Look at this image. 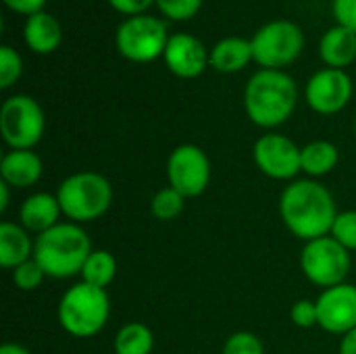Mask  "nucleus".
<instances>
[{"mask_svg":"<svg viewBox=\"0 0 356 354\" xmlns=\"http://www.w3.org/2000/svg\"><path fill=\"white\" fill-rule=\"evenodd\" d=\"M298 104V86L277 69L257 71L244 88V111L248 119L263 127L273 129L286 123Z\"/></svg>","mask_w":356,"mask_h":354,"instance_id":"obj_2","label":"nucleus"},{"mask_svg":"<svg viewBox=\"0 0 356 354\" xmlns=\"http://www.w3.org/2000/svg\"><path fill=\"white\" fill-rule=\"evenodd\" d=\"M33 244L31 234L21 225L13 221L0 223V265L2 269L13 271L21 263L33 259Z\"/></svg>","mask_w":356,"mask_h":354,"instance_id":"obj_19","label":"nucleus"},{"mask_svg":"<svg viewBox=\"0 0 356 354\" xmlns=\"http://www.w3.org/2000/svg\"><path fill=\"white\" fill-rule=\"evenodd\" d=\"M23 40L29 50H33L38 54H50L63 42V27L54 15L40 10L25 19Z\"/></svg>","mask_w":356,"mask_h":354,"instance_id":"obj_17","label":"nucleus"},{"mask_svg":"<svg viewBox=\"0 0 356 354\" xmlns=\"http://www.w3.org/2000/svg\"><path fill=\"white\" fill-rule=\"evenodd\" d=\"M8 190H10V186L4 184V182H0V213H6V209H8V204H10V194H8Z\"/></svg>","mask_w":356,"mask_h":354,"instance_id":"obj_35","label":"nucleus"},{"mask_svg":"<svg viewBox=\"0 0 356 354\" xmlns=\"http://www.w3.org/2000/svg\"><path fill=\"white\" fill-rule=\"evenodd\" d=\"M167 179L186 198L204 194L211 184V161L196 144H179L167 159Z\"/></svg>","mask_w":356,"mask_h":354,"instance_id":"obj_10","label":"nucleus"},{"mask_svg":"<svg viewBox=\"0 0 356 354\" xmlns=\"http://www.w3.org/2000/svg\"><path fill=\"white\" fill-rule=\"evenodd\" d=\"M115 354H150L154 348V334L142 321L125 323L113 342Z\"/></svg>","mask_w":356,"mask_h":354,"instance_id":"obj_22","label":"nucleus"},{"mask_svg":"<svg viewBox=\"0 0 356 354\" xmlns=\"http://www.w3.org/2000/svg\"><path fill=\"white\" fill-rule=\"evenodd\" d=\"M92 242L86 230L77 223H58L52 230L35 236L33 259L44 269L46 277L67 280L81 275L83 263L92 252Z\"/></svg>","mask_w":356,"mask_h":354,"instance_id":"obj_3","label":"nucleus"},{"mask_svg":"<svg viewBox=\"0 0 356 354\" xmlns=\"http://www.w3.org/2000/svg\"><path fill=\"white\" fill-rule=\"evenodd\" d=\"M163 61L173 75L194 79L209 67V50L196 35L179 31L169 38Z\"/></svg>","mask_w":356,"mask_h":354,"instance_id":"obj_14","label":"nucleus"},{"mask_svg":"<svg viewBox=\"0 0 356 354\" xmlns=\"http://www.w3.org/2000/svg\"><path fill=\"white\" fill-rule=\"evenodd\" d=\"M336 23L356 33V0H332Z\"/></svg>","mask_w":356,"mask_h":354,"instance_id":"obj_31","label":"nucleus"},{"mask_svg":"<svg viewBox=\"0 0 356 354\" xmlns=\"http://www.w3.org/2000/svg\"><path fill=\"white\" fill-rule=\"evenodd\" d=\"M156 0H108V4L115 8V10H119V13H123V15H127V17H134V15H144L148 8H150V4H154Z\"/></svg>","mask_w":356,"mask_h":354,"instance_id":"obj_32","label":"nucleus"},{"mask_svg":"<svg viewBox=\"0 0 356 354\" xmlns=\"http://www.w3.org/2000/svg\"><path fill=\"white\" fill-rule=\"evenodd\" d=\"M300 150L294 140L284 134L267 131L254 142L252 156L259 171L277 182H294L302 173Z\"/></svg>","mask_w":356,"mask_h":354,"instance_id":"obj_11","label":"nucleus"},{"mask_svg":"<svg viewBox=\"0 0 356 354\" xmlns=\"http://www.w3.org/2000/svg\"><path fill=\"white\" fill-rule=\"evenodd\" d=\"M221 354H265V344L252 332H234L225 340Z\"/></svg>","mask_w":356,"mask_h":354,"instance_id":"obj_28","label":"nucleus"},{"mask_svg":"<svg viewBox=\"0 0 356 354\" xmlns=\"http://www.w3.org/2000/svg\"><path fill=\"white\" fill-rule=\"evenodd\" d=\"M21 73H23L21 54L8 44L0 46V88L2 90L10 88L21 77Z\"/></svg>","mask_w":356,"mask_h":354,"instance_id":"obj_26","label":"nucleus"},{"mask_svg":"<svg viewBox=\"0 0 356 354\" xmlns=\"http://www.w3.org/2000/svg\"><path fill=\"white\" fill-rule=\"evenodd\" d=\"M4 4H6L10 10L19 13V15L31 17V15H35V13L44 10L46 0H4Z\"/></svg>","mask_w":356,"mask_h":354,"instance_id":"obj_33","label":"nucleus"},{"mask_svg":"<svg viewBox=\"0 0 356 354\" xmlns=\"http://www.w3.org/2000/svg\"><path fill=\"white\" fill-rule=\"evenodd\" d=\"M252 58V42L242 35L221 38L209 50V65L219 73H238Z\"/></svg>","mask_w":356,"mask_h":354,"instance_id":"obj_18","label":"nucleus"},{"mask_svg":"<svg viewBox=\"0 0 356 354\" xmlns=\"http://www.w3.org/2000/svg\"><path fill=\"white\" fill-rule=\"evenodd\" d=\"M186 200L188 198L184 194H179L175 188L165 186V188H161L152 196V200H150V213L159 221H173V219H177L184 213Z\"/></svg>","mask_w":356,"mask_h":354,"instance_id":"obj_24","label":"nucleus"},{"mask_svg":"<svg viewBox=\"0 0 356 354\" xmlns=\"http://www.w3.org/2000/svg\"><path fill=\"white\" fill-rule=\"evenodd\" d=\"M10 275H13L15 288L21 290V292H33V290H38V288L44 284V280H46V273H44V269L38 265L35 259H29V261L21 263L19 267H15V269L10 271Z\"/></svg>","mask_w":356,"mask_h":354,"instance_id":"obj_25","label":"nucleus"},{"mask_svg":"<svg viewBox=\"0 0 356 354\" xmlns=\"http://www.w3.org/2000/svg\"><path fill=\"white\" fill-rule=\"evenodd\" d=\"M252 42V58L261 65V69H277L292 65L302 48H305V33L296 21L290 19H275L261 25Z\"/></svg>","mask_w":356,"mask_h":354,"instance_id":"obj_6","label":"nucleus"},{"mask_svg":"<svg viewBox=\"0 0 356 354\" xmlns=\"http://www.w3.org/2000/svg\"><path fill=\"white\" fill-rule=\"evenodd\" d=\"M319 56L332 69H346L356 58V33L336 23L321 35Z\"/></svg>","mask_w":356,"mask_h":354,"instance_id":"obj_20","label":"nucleus"},{"mask_svg":"<svg viewBox=\"0 0 356 354\" xmlns=\"http://www.w3.org/2000/svg\"><path fill=\"white\" fill-rule=\"evenodd\" d=\"M60 215L63 211L56 194H48V192H35L27 196L19 207V223L33 236H40L52 230L54 225H58Z\"/></svg>","mask_w":356,"mask_h":354,"instance_id":"obj_15","label":"nucleus"},{"mask_svg":"<svg viewBox=\"0 0 356 354\" xmlns=\"http://www.w3.org/2000/svg\"><path fill=\"white\" fill-rule=\"evenodd\" d=\"M111 317V298L106 290L90 286L86 282L73 284L65 290L56 307V319L60 328L79 340L100 334Z\"/></svg>","mask_w":356,"mask_h":354,"instance_id":"obj_4","label":"nucleus"},{"mask_svg":"<svg viewBox=\"0 0 356 354\" xmlns=\"http://www.w3.org/2000/svg\"><path fill=\"white\" fill-rule=\"evenodd\" d=\"M117 277V259L108 250H92L81 269V282L106 290Z\"/></svg>","mask_w":356,"mask_h":354,"instance_id":"obj_23","label":"nucleus"},{"mask_svg":"<svg viewBox=\"0 0 356 354\" xmlns=\"http://www.w3.org/2000/svg\"><path fill=\"white\" fill-rule=\"evenodd\" d=\"M154 4L167 19L173 21H188L202 8V0H156Z\"/></svg>","mask_w":356,"mask_h":354,"instance_id":"obj_29","label":"nucleus"},{"mask_svg":"<svg viewBox=\"0 0 356 354\" xmlns=\"http://www.w3.org/2000/svg\"><path fill=\"white\" fill-rule=\"evenodd\" d=\"M319 328L334 336H344L356 328V286L340 284L321 290L317 296Z\"/></svg>","mask_w":356,"mask_h":354,"instance_id":"obj_13","label":"nucleus"},{"mask_svg":"<svg viewBox=\"0 0 356 354\" xmlns=\"http://www.w3.org/2000/svg\"><path fill=\"white\" fill-rule=\"evenodd\" d=\"M353 259L350 252L332 236L305 242L300 252V269L305 277L321 290L346 284Z\"/></svg>","mask_w":356,"mask_h":354,"instance_id":"obj_9","label":"nucleus"},{"mask_svg":"<svg viewBox=\"0 0 356 354\" xmlns=\"http://www.w3.org/2000/svg\"><path fill=\"white\" fill-rule=\"evenodd\" d=\"M338 213L334 194L319 179H294L280 196L282 223L302 242L330 236Z\"/></svg>","mask_w":356,"mask_h":354,"instance_id":"obj_1","label":"nucleus"},{"mask_svg":"<svg viewBox=\"0 0 356 354\" xmlns=\"http://www.w3.org/2000/svg\"><path fill=\"white\" fill-rule=\"evenodd\" d=\"M340 161V152L334 142L330 140H313L300 150V165L302 173L311 179H319L330 175Z\"/></svg>","mask_w":356,"mask_h":354,"instance_id":"obj_21","label":"nucleus"},{"mask_svg":"<svg viewBox=\"0 0 356 354\" xmlns=\"http://www.w3.org/2000/svg\"><path fill=\"white\" fill-rule=\"evenodd\" d=\"M338 244H342L348 252L356 250V211H342L338 213L332 234Z\"/></svg>","mask_w":356,"mask_h":354,"instance_id":"obj_27","label":"nucleus"},{"mask_svg":"<svg viewBox=\"0 0 356 354\" xmlns=\"http://www.w3.org/2000/svg\"><path fill=\"white\" fill-rule=\"evenodd\" d=\"M44 173L42 159L33 150H8L0 161V179L10 188H31Z\"/></svg>","mask_w":356,"mask_h":354,"instance_id":"obj_16","label":"nucleus"},{"mask_svg":"<svg viewBox=\"0 0 356 354\" xmlns=\"http://www.w3.org/2000/svg\"><path fill=\"white\" fill-rule=\"evenodd\" d=\"M340 354H356V328L342 336V340H340Z\"/></svg>","mask_w":356,"mask_h":354,"instance_id":"obj_34","label":"nucleus"},{"mask_svg":"<svg viewBox=\"0 0 356 354\" xmlns=\"http://www.w3.org/2000/svg\"><path fill=\"white\" fill-rule=\"evenodd\" d=\"M46 129L40 102L27 94L8 96L0 106V134L10 150H33Z\"/></svg>","mask_w":356,"mask_h":354,"instance_id":"obj_7","label":"nucleus"},{"mask_svg":"<svg viewBox=\"0 0 356 354\" xmlns=\"http://www.w3.org/2000/svg\"><path fill=\"white\" fill-rule=\"evenodd\" d=\"M290 319L296 328L300 330H311L319 325V313H317V303L311 298L296 300L290 309Z\"/></svg>","mask_w":356,"mask_h":354,"instance_id":"obj_30","label":"nucleus"},{"mask_svg":"<svg viewBox=\"0 0 356 354\" xmlns=\"http://www.w3.org/2000/svg\"><path fill=\"white\" fill-rule=\"evenodd\" d=\"M111 182L96 171H77L65 177L56 190L63 215L77 225L100 219L113 204Z\"/></svg>","mask_w":356,"mask_h":354,"instance_id":"obj_5","label":"nucleus"},{"mask_svg":"<svg viewBox=\"0 0 356 354\" xmlns=\"http://www.w3.org/2000/svg\"><path fill=\"white\" fill-rule=\"evenodd\" d=\"M307 104L319 115H336L353 98V79L344 69H319L305 86Z\"/></svg>","mask_w":356,"mask_h":354,"instance_id":"obj_12","label":"nucleus"},{"mask_svg":"<svg viewBox=\"0 0 356 354\" xmlns=\"http://www.w3.org/2000/svg\"><path fill=\"white\" fill-rule=\"evenodd\" d=\"M0 354H31L25 346L17 344V342H6L0 346Z\"/></svg>","mask_w":356,"mask_h":354,"instance_id":"obj_36","label":"nucleus"},{"mask_svg":"<svg viewBox=\"0 0 356 354\" xmlns=\"http://www.w3.org/2000/svg\"><path fill=\"white\" fill-rule=\"evenodd\" d=\"M167 23L154 15H134L119 23L115 44L121 56L131 63H152L163 56L167 42Z\"/></svg>","mask_w":356,"mask_h":354,"instance_id":"obj_8","label":"nucleus"}]
</instances>
